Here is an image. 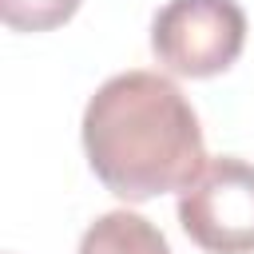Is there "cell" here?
<instances>
[{
    "instance_id": "obj_4",
    "label": "cell",
    "mask_w": 254,
    "mask_h": 254,
    "mask_svg": "<svg viewBox=\"0 0 254 254\" xmlns=\"http://www.w3.org/2000/svg\"><path fill=\"white\" fill-rule=\"evenodd\" d=\"M79 254H171V246L151 218L135 210H107L83 230Z\"/></svg>"
},
{
    "instance_id": "obj_1",
    "label": "cell",
    "mask_w": 254,
    "mask_h": 254,
    "mask_svg": "<svg viewBox=\"0 0 254 254\" xmlns=\"http://www.w3.org/2000/svg\"><path fill=\"white\" fill-rule=\"evenodd\" d=\"M83 151L123 202L187 190L206 171V143L187 95L159 71H119L83 107Z\"/></svg>"
},
{
    "instance_id": "obj_5",
    "label": "cell",
    "mask_w": 254,
    "mask_h": 254,
    "mask_svg": "<svg viewBox=\"0 0 254 254\" xmlns=\"http://www.w3.org/2000/svg\"><path fill=\"white\" fill-rule=\"evenodd\" d=\"M79 12V0H0V20L12 32H52Z\"/></svg>"
},
{
    "instance_id": "obj_3",
    "label": "cell",
    "mask_w": 254,
    "mask_h": 254,
    "mask_svg": "<svg viewBox=\"0 0 254 254\" xmlns=\"http://www.w3.org/2000/svg\"><path fill=\"white\" fill-rule=\"evenodd\" d=\"M179 226L206 254H254V163L210 159L179 194Z\"/></svg>"
},
{
    "instance_id": "obj_2",
    "label": "cell",
    "mask_w": 254,
    "mask_h": 254,
    "mask_svg": "<svg viewBox=\"0 0 254 254\" xmlns=\"http://www.w3.org/2000/svg\"><path fill=\"white\" fill-rule=\"evenodd\" d=\"M246 44V12L238 0H167L151 20L155 60L183 79L222 75Z\"/></svg>"
}]
</instances>
